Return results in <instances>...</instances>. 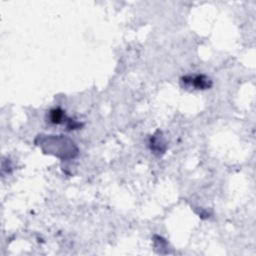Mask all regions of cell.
I'll list each match as a JSON object with an SVG mask.
<instances>
[{
	"label": "cell",
	"instance_id": "1",
	"mask_svg": "<svg viewBox=\"0 0 256 256\" xmlns=\"http://www.w3.org/2000/svg\"><path fill=\"white\" fill-rule=\"evenodd\" d=\"M35 144L44 153L52 154L62 160L73 159L78 155V148L74 141L63 135H39Z\"/></svg>",
	"mask_w": 256,
	"mask_h": 256
},
{
	"label": "cell",
	"instance_id": "2",
	"mask_svg": "<svg viewBox=\"0 0 256 256\" xmlns=\"http://www.w3.org/2000/svg\"><path fill=\"white\" fill-rule=\"evenodd\" d=\"M181 82L184 87H194L195 89H208L212 86L211 79L203 74L186 75L181 78Z\"/></svg>",
	"mask_w": 256,
	"mask_h": 256
},
{
	"label": "cell",
	"instance_id": "3",
	"mask_svg": "<svg viewBox=\"0 0 256 256\" xmlns=\"http://www.w3.org/2000/svg\"><path fill=\"white\" fill-rule=\"evenodd\" d=\"M150 149L153 151V153L160 155L163 154L166 150V143L163 140V137L161 136V133L158 131L155 135H153L150 139Z\"/></svg>",
	"mask_w": 256,
	"mask_h": 256
},
{
	"label": "cell",
	"instance_id": "4",
	"mask_svg": "<svg viewBox=\"0 0 256 256\" xmlns=\"http://www.w3.org/2000/svg\"><path fill=\"white\" fill-rule=\"evenodd\" d=\"M49 118H50V121L54 124H61L65 122L67 125L68 122L70 121V118H67L64 111L61 110L60 108L52 109L49 113Z\"/></svg>",
	"mask_w": 256,
	"mask_h": 256
}]
</instances>
